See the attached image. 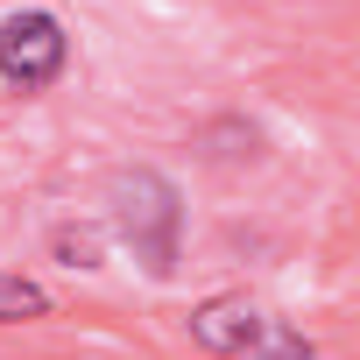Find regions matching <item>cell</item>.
Segmentation results:
<instances>
[{"label":"cell","mask_w":360,"mask_h":360,"mask_svg":"<svg viewBox=\"0 0 360 360\" xmlns=\"http://www.w3.org/2000/svg\"><path fill=\"white\" fill-rule=\"evenodd\" d=\"M106 219L120 233V248L162 283L176 276V240H184V198L162 169H120L106 191Z\"/></svg>","instance_id":"6da1fadb"},{"label":"cell","mask_w":360,"mask_h":360,"mask_svg":"<svg viewBox=\"0 0 360 360\" xmlns=\"http://www.w3.org/2000/svg\"><path fill=\"white\" fill-rule=\"evenodd\" d=\"M71 64V36L50 8H15L0 15V85L8 92H43Z\"/></svg>","instance_id":"7a4b0ae2"},{"label":"cell","mask_w":360,"mask_h":360,"mask_svg":"<svg viewBox=\"0 0 360 360\" xmlns=\"http://www.w3.org/2000/svg\"><path fill=\"white\" fill-rule=\"evenodd\" d=\"M269 325H276V311H262L248 290L205 297V304L191 311V339H198L205 353H219V360H255L262 339H269Z\"/></svg>","instance_id":"3957f363"},{"label":"cell","mask_w":360,"mask_h":360,"mask_svg":"<svg viewBox=\"0 0 360 360\" xmlns=\"http://www.w3.org/2000/svg\"><path fill=\"white\" fill-rule=\"evenodd\" d=\"M36 318H50V290L0 269V325H36Z\"/></svg>","instance_id":"277c9868"},{"label":"cell","mask_w":360,"mask_h":360,"mask_svg":"<svg viewBox=\"0 0 360 360\" xmlns=\"http://www.w3.org/2000/svg\"><path fill=\"white\" fill-rule=\"evenodd\" d=\"M50 248H57V262H64V269H99V262H106V240H99L92 226H57V233H50Z\"/></svg>","instance_id":"5b68a950"}]
</instances>
